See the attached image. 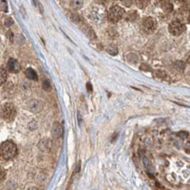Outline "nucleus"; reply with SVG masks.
Listing matches in <instances>:
<instances>
[{"label":"nucleus","mask_w":190,"mask_h":190,"mask_svg":"<svg viewBox=\"0 0 190 190\" xmlns=\"http://www.w3.org/2000/svg\"><path fill=\"white\" fill-rule=\"evenodd\" d=\"M17 154V146L11 141H6L0 145V159L11 161Z\"/></svg>","instance_id":"obj_1"},{"label":"nucleus","mask_w":190,"mask_h":190,"mask_svg":"<svg viewBox=\"0 0 190 190\" xmlns=\"http://www.w3.org/2000/svg\"><path fill=\"white\" fill-rule=\"evenodd\" d=\"M16 116V108L11 103H6L0 110V117L7 122H12Z\"/></svg>","instance_id":"obj_2"},{"label":"nucleus","mask_w":190,"mask_h":190,"mask_svg":"<svg viewBox=\"0 0 190 190\" xmlns=\"http://www.w3.org/2000/svg\"><path fill=\"white\" fill-rule=\"evenodd\" d=\"M124 12H125L124 9L121 8L120 6H113L110 9V11H108V15H107L108 19H110V21L116 23L123 17Z\"/></svg>","instance_id":"obj_3"},{"label":"nucleus","mask_w":190,"mask_h":190,"mask_svg":"<svg viewBox=\"0 0 190 190\" xmlns=\"http://www.w3.org/2000/svg\"><path fill=\"white\" fill-rule=\"evenodd\" d=\"M156 27H157V23L152 17H146L142 22V30L147 34L152 33L156 30Z\"/></svg>","instance_id":"obj_4"},{"label":"nucleus","mask_w":190,"mask_h":190,"mask_svg":"<svg viewBox=\"0 0 190 190\" xmlns=\"http://www.w3.org/2000/svg\"><path fill=\"white\" fill-rule=\"evenodd\" d=\"M185 30H186L185 26L184 24H182L180 21H173L172 23L169 24V27H168L169 32L175 36L181 35L182 32L185 31Z\"/></svg>","instance_id":"obj_5"},{"label":"nucleus","mask_w":190,"mask_h":190,"mask_svg":"<svg viewBox=\"0 0 190 190\" xmlns=\"http://www.w3.org/2000/svg\"><path fill=\"white\" fill-rule=\"evenodd\" d=\"M29 108L30 110L33 113H38L43 110V103L42 101H40L38 99H31L29 102Z\"/></svg>","instance_id":"obj_6"},{"label":"nucleus","mask_w":190,"mask_h":190,"mask_svg":"<svg viewBox=\"0 0 190 190\" xmlns=\"http://www.w3.org/2000/svg\"><path fill=\"white\" fill-rule=\"evenodd\" d=\"M7 66H8L9 71H11L12 73H17L20 70V64L16 59L11 58L9 60L8 64H7Z\"/></svg>","instance_id":"obj_7"},{"label":"nucleus","mask_w":190,"mask_h":190,"mask_svg":"<svg viewBox=\"0 0 190 190\" xmlns=\"http://www.w3.org/2000/svg\"><path fill=\"white\" fill-rule=\"evenodd\" d=\"M51 135L53 138H60L63 136V127L60 124L58 123H54L51 128Z\"/></svg>","instance_id":"obj_8"},{"label":"nucleus","mask_w":190,"mask_h":190,"mask_svg":"<svg viewBox=\"0 0 190 190\" xmlns=\"http://www.w3.org/2000/svg\"><path fill=\"white\" fill-rule=\"evenodd\" d=\"M25 74H26L27 78L30 79V80H34V81H37L38 80V75H37L36 71L33 70V69H31V67H29V69H27Z\"/></svg>","instance_id":"obj_9"},{"label":"nucleus","mask_w":190,"mask_h":190,"mask_svg":"<svg viewBox=\"0 0 190 190\" xmlns=\"http://www.w3.org/2000/svg\"><path fill=\"white\" fill-rule=\"evenodd\" d=\"M83 0H71L70 1V7L73 10H80L83 7Z\"/></svg>","instance_id":"obj_10"},{"label":"nucleus","mask_w":190,"mask_h":190,"mask_svg":"<svg viewBox=\"0 0 190 190\" xmlns=\"http://www.w3.org/2000/svg\"><path fill=\"white\" fill-rule=\"evenodd\" d=\"M106 51H107L108 53L110 54V55H113V56L117 55V54H118V48H117V47H115V46H113V45L108 46V47H107V49H106Z\"/></svg>","instance_id":"obj_11"},{"label":"nucleus","mask_w":190,"mask_h":190,"mask_svg":"<svg viewBox=\"0 0 190 190\" xmlns=\"http://www.w3.org/2000/svg\"><path fill=\"white\" fill-rule=\"evenodd\" d=\"M7 80V73L6 71L0 67V87H1Z\"/></svg>","instance_id":"obj_12"},{"label":"nucleus","mask_w":190,"mask_h":190,"mask_svg":"<svg viewBox=\"0 0 190 190\" xmlns=\"http://www.w3.org/2000/svg\"><path fill=\"white\" fill-rule=\"evenodd\" d=\"M126 59L128 62H130V63H133V64H136L138 62V57L136 54H134V53H129L128 55L126 56Z\"/></svg>","instance_id":"obj_13"},{"label":"nucleus","mask_w":190,"mask_h":190,"mask_svg":"<svg viewBox=\"0 0 190 190\" xmlns=\"http://www.w3.org/2000/svg\"><path fill=\"white\" fill-rule=\"evenodd\" d=\"M0 11L3 12H8L9 8H8L7 0H0Z\"/></svg>","instance_id":"obj_14"},{"label":"nucleus","mask_w":190,"mask_h":190,"mask_svg":"<svg viewBox=\"0 0 190 190\" xmlns=\"http://www.w3.org/2000/svg\"><path fill=\"white\" fill-rule=\"evenodd\" d=\"M43 89L44 90L46 91H50L51 90V83L49 80H45L43 82Z\"/></svg>","instance_id":"obj_15"},{"label":"nucleus","mask_w":190,"mask_h":190,"mask_svg":"<svg viewBox=\"0 0 190 190\" xmlns=\"http://www.w3.org/2000/svg\"><path fill=\"white\" fill-rule=\"evenodd\" d=\"M15 41L17 42V44H23L25 42V37L22 34H18L15 37Z\"/></svg>","instance_id":"obj_16"},{"label":"nucleus","mask_w":190,"mask_h":190,"mask_svg":"<svg viewBox=\"0 0 190 190\" xmlns=\"http://www.w3.org/2000/svg\"><path fill=\"white\" fill-rule=\"evenodd\" d=\"M6 178V171H5V169L2 168V167H0V182H3Z\"/></svg>","instance_id":"obj_17"},{"label":"nucleus","mask_w":190,"mask_h":190,"mask_svg":"<svg viewBox=\"0 0 190 190\" xmlns=\"http://www.w3.org/2000/svg\"><path fill=\"white\" fill-rule=\"evenodd\" d=\"M178 136L181 137V138H182V139H186L188 137V132H186V131H181V132L178 133Z\"/></svg>","instance_id":"obj_18"},{"label":"nucleus","mask_w":190,"mask_h":190,"mask_svg":"<svg viewBox=\"0 0 190 190\" xmlns=\"http://www.w3.org/2000/svg\"><path fill=\"white\" fill-rule=\"evenodd\" d=\"M12 23H13V21H12V19H11V17L7 18V19L5 20V25H6L7 27H10Z\"/></svg>","instance_id":"obj_19"},{"label":"nucleus","mask_w":190,"mask_h":190,"mask_svg":"<svg viewBox=\"0 0 190 190\" xmlns=\"http://www.w3.org/2000/svg\"><path fill=\"white\" fill-rule=\"evenodd\" d=\"M71 20L73 22H79L80 21V17L78 15H73L71 16Z\"/></svg>","instance_id":"obj_20"},{"label":"nucleus","mask_w":190,"mask_h":190,"mask_svg":"<svg viewBox=\"0 0 190 190\" xmlns=\"http://www.w3.org/2000/svg\"><path fill=\"white\" fill-rule=\"evenodd\" d=\"M87 91H90V92L92 91V86H91L90 83H87Z\"/></svg>","instance_id":"obj_21"},{"label":"nucleus","mask_w":190,"mask_h":190,"mask_svg":"<svg viewBox=\"0 0 190 190\" xmlns=\"http://www.w3.org/2000/svg\"><path fill=\"white\" fill-rule=\"evenodd\" d=\"M80 166H81L80 162H77V165H76V167H75V172H79V171H80Z\"/></svg>","instance_id":"obj_22"}]
</instances>
